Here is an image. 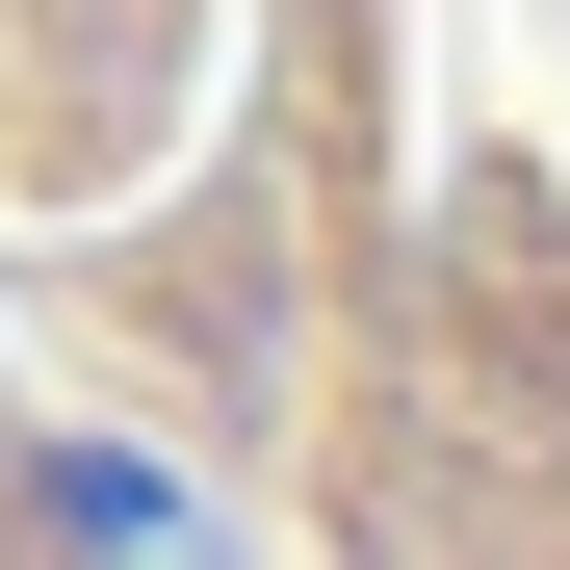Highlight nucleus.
Returning a JSON list of instances; mask_svg holds the SVG:
<instances>
[{
	"instance_id": "1",
	"label": "nucleus",
	"mask_w": 570,
	"mask_h": 570,
	"mask_svg": "<svg viewBox=\"0 0 570 570\" xmlns=\"http://www.w3.org/2000/svg\"><path fill=\"white\" fill-rule=\"evenodd\" d=\"M0 570H570V0H0Z\"/></svg>"
}]
</instances>
